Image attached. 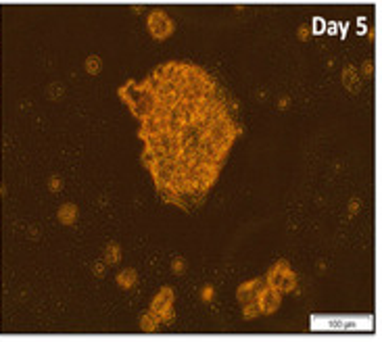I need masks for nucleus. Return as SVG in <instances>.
Here are the masks:
<instances>
[{
	"label": "nucleus",
	"mask_w": 382,
	"mask_h": 342,
	"mask_svg": "<svg viewBox=\"0 0 382 342\" xmlns=\"http://www.w3.org/2000/svg\"><path fill=\"white\" fill-rule=\"evenodd\" d=\"M242 315L246 319H253L259 315V307H257V300H251V303H244L242 305Z\"/></svg>",
	"instance_id": "12"
},
{
	"label": "nucleus",
	"mask_w": 382,
	"mask_h": 342,
	"mask_svg": "<svg viewBox=\"0 0 382 342\" xmlns=\"http://www.w3.org/2000/svg\"><path fill=\"white\" fill-rule=\"evenodd\" d=\"M364 73L366 75H372V63H370V61H366V63H364Z\"/></svg>",
	"instance_id": "18"
},
{
	"label": "nucleus",
	"mask_w": 382,
	"mask_h": 342,
	"mask_svg": "<svg viewBox=\"0 0 382 342\" xmlns=\"http://www.w3.org/2000/svg\"><path fill=\"white\" fill-rule=\"evenodd\" d=\"M263 279H265V286L276 288V290H280V292H291V290L297 286V275H295V271L291 269L289 261H278V263L268 271V275H265Z\"/></svg>",
	"instance_id": "1"
},
{
	"label": "nucleus",
	"mask_w": 382,
	"mask_h": 342,
	"mask_svg": "<svg viewBox=\"0 0 382 342\" xmlns=\"http://www.w3.org/2000/svg\"><path fill=\"white\" fill-rule=\"evenodd\" d=\"M61 186H63V182H61L59 177H52V179H50V190H52V192H59Z\"/></svg>",
	"instance_id": "15"
},
{
	"label": "nucleus",
	"mask_w": 382,
	"mask_h": 342,
	"mask_svg": "<svg viewBox=\"0 0 382 342\" xmlns=\"http://www.w3.org/2000/svg\"><path fill=\"white\" fill-rule=\"evenodd\" d=\"M146 27H148V32L155 40L159 42H163L167 40L171 34H174V29H176V23L171 21V17L165 13V11H150L148 13V19H146Z\"/></svg>",
	"instance_id": "2"
},
{
	"label": "nucleus",
	"mask_w": 382,
	"mask_h": 342,
	"mask_svg": "<svg viewBox=\"0 0 382 342\" xmlns=\"http://www.w3.org/2000/svg\"><path fill=\"white\" fill-rule=\"evenodd\" d=\"M150 313H155L161 321H169L174 317V290L169 286L161 288L150 303Z\"/></svg>",
	"instance_id": "3"
},
{
	"label": "nucleus",
	"mask_w": 382,
	"mask_h": 342,
	"mask_svg": "<svg viewBox=\"0 0 382 342\" xmlns=\"http://www.w3.org/2000/svg\"><path fill=\"white\" fill-rule=\"evenodd\" d=\"M121 261V248L117 242H109L105 251V265H117Z\"/></svg>",
	"instance_id": "8"
},
{
	"label": "nucleus",
	"mask_w": 382,
	"mask_h": 342,
	"mask_svg": "<svg viewBox=\"0 0 382 342\" xmlns=\"http://www.w3.org/2000/svg\"><path fill=\"white\" fill-rule=\"evenodd\" d=\"M115 279H117V286H119V288L130 290V288H134V286H136V282H138V273H136V269L127 267V269L119 271Z\"/></svg>",
	"instance_id": "7"
},
{
	"label": "nucleus",
	"mask_w": 382,
	"mask_h": 342,
	"mask_svg": "<svg viewBox=\"0 0 382 342\" xmlns=\"http://www.w3.org/2000/svg\"><path fill=\"white\" fill-rule=\"evenodd\" d=\"M159 324H161V319H159L155 313H150V311L140 317V330L142 332H155L159 328Z\"/></svg>",
	"instance_id": "9"
},
{
	"label": "nucleus",
	"mask_w": 382,
	"mask_h": 342,
	"mask_svg": "<svg viewBox=\"0 0 382 342\" xmlns=\"http://www.w3.org/2000/svg\"><path fill=\"white\" fill-rule=\"evenodd\" d=\"M56 217H59V222L63 226H71L78 222V207L71 205V203H65V205H61L59 211H56Z\"/></svg>",
	"instance_id": "6"
},
{
	"label": "nucleus",
	"mask_w": 382,
	"mask_h": 342,
	"mask_svg": "<svg viewBox=\"0 0 382 342\" xmlns=\"http://www.w3.org/2000/svg\"><path fill=\"white\" fill-rule=\"evenodd\" d=\"M171 269H174V273L182 275V273L186 271V261H184L182 257H176V259L171 261Z\"/></svg>",
	"instance_id": "13"
},
{
	"label": "nucleus",
	"mask_w": 382,
	"mask_h": 342,
	"mask_svg": "<svg viewBox=\"0 0 382 342\" xmlns=\"http://www.w3.org/2000/svg\"><path fill=\"white\" fill-rule=\"evenodd\" d=\"M282 305V292L270 286H263L259 296H257V307H259V313L261 315H272L280 309Z\"/></svg>",
	"instance_id": "4"
},
{
	"label": "nucleus",
	"mask_w": 382,
	"mask_h": 342,
	"mask_svg": "<svg viewBox=\"0 0 382 342\" xmlns=\"http://www.w3.org/2000/svg\"><path fill=\"white\" fill-rule=\"evenodd\" d=\"M357 82H359V77H357V71H355L353 67H347V69L342 71V84H345L349 90H357Z\"/></svg>",
	"instance_id": "10"
},
{
	"label": "nucleus",
	"mask_w": 382,
	"mask_h": 342,
	"mask_svg": "<svg viewBox=\"0 0 382 342\" xmlns=\"http://www.w3.org/2000/svg\"><path fill=\"white\" fill-rule=\"evenodd\" d=\"M263 286H265V279L263 277H253V279H249V282L240 284L238 290H236L238 303L244 305V303H251V300H257V296H259V292H261Z\"/></svg>",
	"instance_id": "5"
},
{
	"label": "nucleus",
	"mask_w": 382,
	"mask_h": 342,
	"mask_svg": "<svg viewBox=\"0 0 382 342\" xmlns=\"http://www.w3.org/2000/svg\"><path fill=\"white\" fill-rule=\"evenodd\" d=\"M94 275H97V277H103L105 275V263H94Z\"/></svg>",
	"instance_id": "14"
},
{
	"label": "nucleus",
	"mask_w": 382,
	"mask_h": 342,
	"mask_svg": "<svg viewBox=\"0 0 382 342\" xmlns=\"http://www.w3.org/2000/svg\"><path fill=\"white\" fill-rule=\"evenodd\" d=\"M286 103H289V100L282 98V100H280V109H286Z\"/></svg>",
	"instance_id": "19"
},
{
	"label": "nucleus",
	"mask_w": 382,
	"mask_h": 342,
	"mask_svg": "<svg viewBox=\"0 0 382 342\" xmlns=\"http://www.w3.org/2000/svg\"><path fill=\"white\" fill-rule=\"evenodd\" d=\"M299 38H301V40H307V38H309V27H307V25L299 27Z\"/></svg>",
	"instance_id": "17"
},
{
	"label": "nucleus",
	"mask_w": 382,
	"mask_h": 342,
	"mask_svg": "<svg viewBox=\"0 0 382 342\" xmlns=\"http://www.w3.org/2000/svg\"><path fill=\"white\" fill-rule=\"evenodd\" d=\"M211 298H213V286H205V290H203V300L209 303Z\"/></svg>",
	"instance_id": "16"
},
{
	"label": "nucleus",
	"mask_w": 382,
	"mask_h": 342,
	"mask_svg": "<svg viewBox=\"0 0 382 342\" xmlns=\"http://www.w3.org/2000/svg\"><path fill=\"white\" fill-rule=\"evenodd\" d=\"M101 67H103V61H101V56H97V54H90V56L86 58V71H88L90 75H97V73H101Z\"/></svg>",
	"instance_id": "11"
}]
</instances>
